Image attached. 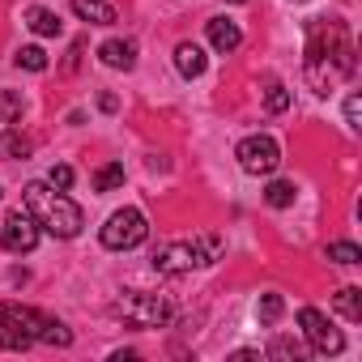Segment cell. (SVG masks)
<instances>
[{
    "label": "cell",
    "instance_id": "obj_28",
    "mask_svg": "<svg viewBox=\"0 0 362 362\" xmlns=\"http://www.w3.org/2000/svg\"><path fill=\"white\" fill-rule=\"evenodd\" d=\"M115 107H119V98H115V94H98V111H107V115H111Z\"/></svg>",
    "mask_w": 362,
    "mask_h": 362
},
{
    "label": "cell",
    "instance_id": "obj_6",
    "mask_svg": "<svg viewBox=\"0 0 362 362\" xmlns=\"http://www.w3.org/2000/svg\"><path fill=\"white\" fill-rule=\"evenodd\" d=\"M98 239H103L107 252H132V247H141L149 239V222H145L141 209H115Z\"/></svg>",
    "mask_w": 362,
    "mask_h": 362
},
{
    "label": "cell",
    "instance_id": "obj_21",
    "mask_svg": "<svg viewBox=\"0 0 362 362\" xmlns=\"http://www.w3.org/2000/svg\"><path fill=\"white\" fill-rule=\"evenodd\" d=\"M13 64H18V69H26V73H47V52L30 43V47H22V52L13 56Z\"/></svg>",
    "mask_w": 362,
    "mask_h": 362
},
{
    "label": "cell",
    "instance_id": "obj_12",
    "mask_svg": "<svg viewBox=\"0 0 362 362\" xmlns=\"http://www.w3.org/2000/svg\"><path fill=\"white\" fill-rule=\"evenodd\" d=\"M175 69L184 73L188 81H192V77H201V73L209 69V60H205V47H197V43H179V47H175Z\"/></svg>",
    "mask_w": 362,
    "mask_h": 362
},
{
    "label": "cell",
    "instance_id": "obj_5",
    "mask_svg": "<svg viewBox=\"0 0 362 362\" xmlns=\"http://www.w3.org/2000/svg\"><path fill=\"white\" fill-rule=\"evenodd\" d=\"M111 311L132 328H162L170 320V303L162 294H145V290H124L111 303Z\"/></svg>",
    "mask_w": 362,
    "mask_h": 362
},
{
    "label": "cell",
    "instance_id": "obj_29",
    "mask_svg": "<svg viewBox=\"0 0 362 362\" xmlns=\"http://www.w3.org/2000/svg\"><path fill=\"white\" fill-rule=\"evenodd\" d=\"M230 5H247V0H230Z\"/></svg>",
    "mask_w": 362,
    "mask_h": 362
},
{
    "label": "cell",
    "instance_id": "obj_7",
    "mask_svg": "<svg viewBox=\"0 0 362 362\" xmlns=\"http://www.w3.org/2000/svg\"><path fill=\"white\" fill-rule=\"evenodd\" d=\"M298 328H303V337H307V349L320 354V358H337V354L345 349L341 328H332V320H328L324 311H315V307H303V311H298Z\"/></svg>",
    "mask_w": 362,
    "mask_h": 362
},
{
    "label": "cell",
    "instance_id": "obj_15",
    "mask_svg": "<svg viewBox=\"0 0 362 362\" xmlns=\"http://www.w3.org/2000/svg\"><path fill=\"white\" fill-rule=\"evenodd\" d=\"M332 307H337L345 320L358 324V320H362V290H358V286H341V290L332 294Z\"/></svg>",
    "mask_w": 362,
    "mask_h": 362
},
{
    "label": "cell",
    "instance_id": "obj_9",
    "mask_svg": "<svg viewBox=\"0 0 362 362\" xmlns=\"http://www.w3.org/2000/svg\"><path fill=\"white\" fill-rule=\"evenodd\" d=\"M39 222L26 214V209H13L9 218H5V226H0V247H5L9 256H30L35 247H39Z\"/></svg>",
    "mask_w": 362,
    "mask_h": 362
},
{
    "label": "cell",
    "instance_id": "obj_27",
    "mask_svg": "<svg viewBox=\"0 0 362 362\" xmlns=\"http://www.w3.org/2000/svg\"><path fill=\"white\" fill-rule=\"evenodd\" d=\"M0 349H30V341H26V337H18L9 324H0Z\"/></svg>",
    "mask_w": 362,
    "mask_h": 362
},
{
    "label": "cell",
    "instance_id": "obj_11",
    "mask_svg": "<svg viewBox=\"0 0 362 362\" xmlns=\"http://www.w3.org/2000/svg\"><path fill=\"white\" fill-rule=\"evenodd\" d=\"M98 60H103L107 69L128 73V69H136V43H132V39H107V43L98 47Z\"/></svg>",
    "mask_w": 362,
    "mask_h": 362
},
{
    "label": "cell",
    "instance_id": "obj_17",
    "mask_svg": "<svg viewBox=\"0 0 362 362\" xmlns=\"http://www.w3.org/2000/svg\"><path fill=\"white\" fill-rule=\"evenodd\" d=\"M294 197H298V188L290 184V179H273V184L264 188V205H273V209H290Z\"/></svg>",
    "mask_w": 362,
    "mask_h": 362
},
{
    "label": "cell",
    "instance_id": "obj_30",
    "mask_svg": "<svg viewBox=\"0 0 362 362\" xmlns=\"http://www.w3.org/2000/svg\"><path fill=\"white\" fill-rule=\"evenodd\" d=\"M0 197H5V192H0Z\"/></svg>",
    "mask_w": 362,
    "mask_h": 362
},
{
    "label": "cell",
    "instance_id": "obj_1",
    "mask_svg": "<svg viewBox=\"0 0 362 362\" xmlns=\"http://www.w3.org/2000/svg\"><path fill=\"white\" fill-rule=\"evenodd\" d=\"M354 43L345 35L341 22H311L307 30V60H303V73L311 81L315 94H328L337 81L354 77Z\"/></svg>",
    "mask_w": 362,
    "mask_h": 362
},
{
    "label": "cell",
    "instance_id": "obj_8",
    "mask_svg": "<svg viewBox=\"0 0 362 362\" xmlns=\"http://www.w3.org/2000/svg\"><path fill=\"white\" fill-rule=\"evenodd\" d=\"M235 158H239V166H243L247 175H273V170L281 166V145H277L269 132H256V136H243V141H239Z\"/></svg>",
    "mask_w": 362,
    "mask_h": 362
},
{
    "label": "cell",
    "instance_id": "obj_20",
    "mask_svg": "<svg viewBox=\"0 0 362 362\" xmlns=\"http://www.w3.org/2000/svg\"><path fill=\"white\" fill-rule=\"evenodd\" d=\"M286 315V298L281 294H260V303H256V320L260 324H277Z\"/></svg>",
    "mask_w": 362,
    "mask_h": 362
},
{
    "label": "cell",
    "instance_id": "obj_22",
    "mask_svg": "<svg viewBox=\"0 0 362 362\" xmlns=\"http://www.w3.org/2000/svg\"><path fill=\"white\" fill-rule=\"evenodd\" d=\"M324 256H328V260H337V264H362V252H358L354 243H328V247H324Z\"/></svg>",
    "mask_w": 362,
    "mask_h": 362
},
{
    "label": "cell",
    "instance_id": "obj_2",
    "mask_svg": "<svg viewBox=\"0 0 362 362\" xmlns=\"http://www.w3.org/2000/svg\"><path fill=\"white\" fill-rule=\"evenodd\" d=\"M22 209L39 222V230L56 235V239H77L86 230V214L77 201H69L60 188L52 184H26L22 188Z\"/></svg>",
    "mask_w": 362,
    "mask_h": 362
},
{
    "label": "cell",
    "instance_id": "obj_26",
    "mask_svg": "<svg viewBox=\"0 0 362 362\" xmlns=\"http://www.w3.org/2000/svg\"><path fill=\"white\" fill-rule=\"evenodd\" d=\"M345 124H349L354 132L362 128V98H358V94H349V98H345Z\"/></svg>",
    "mask_w": 362,
    "mask_h": 362
},
{
    "label": "cell",
    "instance_id": "obj_3",
    "mask_svg": "<svg viewBox=\"0 0 362 362\" xmlns=\"http://www.w3.org/2000/svg\"><path fill=\"white\" fill-rule=\"evenodd\" d=\"M0 324H9L18 337H26L30 345L35 341H43V345H56V349H64V345H73V332L56 320V315H47V311H39V307H22V303H0Z\"/></svg>",
    "mask_w": 362,
    "mask_h": 362
},
{
    "label": "cell",
    "instance_id": "obj_23",
    "mask_svg": "<svg viewBox=\"0 0 362 362\" xmlns=\"http://www.w3.org/2000/svg\"><path fill=\"white\" fill-rule=\"evenodd\" d=\"M73 179H77V170L60 162V166H52V175H47V184H52V188H60V192H69V188H73Z\"/></svg>",
    "mask_w": 362,
    "mask_h": 362
},
{
    "label": "cell",
    "instance_id": "obj_14",
    "mask_svg": "<svg viewBox=\"0 0 362 362\" xmlns=\"http://www.w3.org/2000/svg\"><path fill=\"white\" fill-rule=\"evenodd\" d=\"M73 5V13L81 18V22H90V26H111L115 22V9L107 5V0H69Z\"/></svg>",
    "mask_w": 362,
    "mask_h": 362
},
{
    "label": "cell",
    "instance_id": "obj_16",
    "mask_svg": "<svg viewBox=\"0 0 362 362\" xmlns=\"http://www.w3.org/2000/svg\"><path fill=\"white\" fill-rule=\"evenodd\" d=\"M90 184H94V192H115V188H124V162L98 166V170L90 175Z\"/></svg>",
    "mask_w": 362,
    "mask_h": 362
},
{
    "label": "cell",
    "instance_id": "obj_25",
    "mask_svg": "<svg viewBox=\"0 0 362 362\" xmlns=\"http://www.w3.org/2000/svg\"><path fill=\"white\" fill-rule=\"evenodd\" d=\"M269 354H273V358H294V362H298V358H303V345H298V341H286V337H277V341L269 345Z\"/></svg>",
    "mask_w": 362,
    "mask_h": 362
},
{
    "label": "cell",
    "instance_id": "obj_19",
    "mask_svg": "<svg viewBox=\"0 0 362 362\" xmlns=\"http://www.w3.org/2000/svg\"><path fill=\"white\" fill-rule=\"evenodd\" d=\"M22 111H26L22 90H0V124H18Z\"/></svg>",
    "mask_w": 362,
    "mask_h": 362
},
{
    "label": "cell",
    "instance_id": "obj_10",
    "mask_svg": "<svg viewBox=\"0 0 362 362\" xmlns=\"http://www.w3.org/2000/svg\"><path fill=\"white\" fill-rule=\"evenodd\" d=\"M205 35H209V47L214 52H235L239 43H243V30H239V22H230V18H209V26H205Z\"/></svg>",
    "mask_w": 362,
    "mask_h": 362
},
{
    "label": "cell",
    "instance_id": "obj_24",
    "mask_svg": "<svg viewBox=\"0 0 362 362\" xmlns=\"http://www.w3.org/2000/svg\"><path fill=\"white\" fill-rule=\"evenodd\" d=\"M264 107H269L273 115L290 111V90H286V86H269V98H264Z\"/></svg>",
    "mask_w": 362,
    "mask_h": 362
},
{
    "label": "cell",
    "instance_id": "obj_18",
    "mask_svg": "<svg viewBox=\"0 0 362 362\" xmlns=\"http://www.w3.org/2000/svg\"><path fill=\"white\" fill-rule=\"evenodd\" d=\"M0 153H5V158H22V162H26V158H30V153H35V141H30V136H22V132H13V128H9V132H5V136H0Z\"/></svg>",
    "mask_w": 362,
    "mask_h": 362
},
{
    "label": "cell",
    "instance_id": "obj_4",
    "mask_svg": "<svg viewBox=\"0 0 362 362\" xmlns=\"http://www.w3.org/2000/svg\"><path fill=\"white\" fill-rule=\"evenodd\" d=\"M222 252V239L218 235H205V239H179V243H162L153 252V269L175 277V273H192V269H205L214 264Z\"/></svg>",
    "mask_w": 362,
    "mask_h": 362
},
{
    "label": "cell",
    "instance_id": "obj_13",
    "mask_svg": "<svg viewBox=\"0 0 362 362\" xmlns=\"http://www.w3.org/2000/svg\"><path fill=\"white\" fill-rule=\"evenodd\" d=\"M26 26H30L35 35H43V39H56V35L64 30L60 13H56V9H43V5H30V9H26Z\"/></svg>",
    "mask_w": 362,
    "mask_h": 362
}]
</instances>
